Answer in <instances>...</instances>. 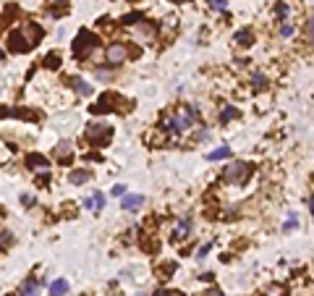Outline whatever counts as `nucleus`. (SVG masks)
I'll list each match as a JSON object with an SVG mask.
<instances>
[{"label": "nucleus", "mask_w": 314, "mask_h": 296, "mask_svg": "<svg viewBox=\"0 0 314 296\" xmlns=\"http://www.w3.org/2000/svg\"><path fill=\"white\" fill-rule=\"evenodd\" d=\"M102 204H105V197L99 192H95V197H87V199H84V207L92 210V212H99V210H102Z\"/></svg>", "instance_id": "nucleus-8"}, {"label": "nucleus", "mask_w": 314, "mask_h": 296, "mask_svg": "<svg viewBox=\"0 0 314 296\" xmlns=\"http://www.w3.org/2000/svg\"><path fill=\"white\" fill-rule=\"evenodd\" d=\"M8 113H11V110H5V108H0V118H3V116H8Z\"/></svg>", "instance_id": "nucleus-28"}, {"label": "nucleus", "mask_w": 314, "mask_h": 296, "mask_svg": "<svg viewBox=\"0 0 314 296\" xmlns=\"http://www.w3.org/2000/svg\"><path fill=\"white\" fill-rule=\"evenodd\" d=\"M0 60H3V50H0Z\"/></svg>", "instance_id": "nucleus-32"}, {"label": "nucleus", "mask_w": 314, "mask_h": 296, "mask_svg": "<svg viewBox=\"0 0 314 296\" xmlns=\"http://www.w3.org/2000/svg\"><path fill=\"white\" fill-rule=\"evenodd\" d=\"M26 163H29V165H37L40 171H48V168H50V163L45 160L42 155H29V157H26Z\"/></svg>", "instance_id": "nucleus-13"}, {"label": "nucleus", "mask_w": 314, "mask_h": 296, "mask_svg": "<svg viewBox=\"0 0 314 296\" xmlns=\"http://www.w3.org/2000/svg\"><path fill=\"white\" fill-rule=\"evenodd\" d=\"M66 294H68V280L58 278L50 283V296H66Z\"/></svg>", "instance_id": "nucleus-9"}, {"label": "nucleus", "mask_w": 314, "mask_h": 296, "mask_svg": "<svg viewBox=\"0 0 314 296\" xmlns=\"http://www.w3.org/2000/svg\"><path fill=\"white\" fill-rule=\"evenodd\" d=\"M52 3H68V0H52Z\"/></svg>", "instance_id": "nucleus-30"}, {"label": "nucleus", "mask_w": 314, "mask_h": 296, "mask_svg": "<svg viewBox=\"0 0 314 296\" xmlns=\"http://www.w3.org/2000/svg\"><path fill=\"white\" fill-rule=\"evenodd\" d=\"M95 48H97V37L92 32H87V29H81L79 37H76V42H73V55L79 60H84Z\"/></svg>", "instance_id": "nucleus-1"}, {"label": "nucleus", "mask_w": 314, "mask_h": 296, "mask_svg": "<svg viewBox=\"0 0 314 296\" xmlns=\"http://www.w3.org/2000/svg\"><path fill=\"white\" fill-rule=\"evenodd\" d=\"M123 194H126V186H121V184L113 186V197H123Z\"/></svg>", "instance_id": "nucleus-24"}, {"label": "nucleus", "mask_w": 314, "mask_h": 296, "mask_svg": "<svg viewBox=\"0 0 314 296\" xmlns=\"http://www.w3.org/2000/svg\"><path fill=\"white\" fill-rule=\"evenodd\" d=\"M275 13H278V19H286L288 16V5L286 3H278V5H275Z\"/></svg>", "instance_id": "nucleus-20"}, {"label": "nucleus", "mask_w": 314, "mask_h": 296, "mask_svg": "<svg viewBox=\"0 0 314 296\" xmlns=\"http://www.w3.org/2000/svg\"><path fill=\"white\" fill-rule=\"evenodd\" d=\"M45 66H48V68H58L60 66V55H58V52H50V55L45 58Z\"/></svg>", "instance_id": "nucleus-18"}, {"label": "nucleus", "mask_w": 314, "mask_h": 296, "mask_svg": "<svg viewBox=\"0 0 314 296\" xmlns=\"http://www.w3.org/2000/svg\"><path fill=\"white\" fill-rule=\"evenodd\" d=\"M228 155H231V149H228V147H220V149H212L207 157H210V160H223V157H228Z\"/></svg>", "instance_id": "nucleus-14"}, {"label": "nucleus", "mask_w": 314, "mask_h": 296, "mask_svg": "<svg viewBox=\"0 0 314 296\" xmlns=\"http://www.w3.org/2000/svg\"><path fill=\"white\" fill-rule=\"evenodd\" d=\"M189 236V220H178V223H175V228H173V239L175 241H183Z\"/></svg>", "instance_id": "nucleus-10"}, {"label": "nucleus", "mask_w": 314, "mask_h": 296, "mask_svg": "<svg viewBox=\"0 0 314 296\" xmlns=\"http://www.w3.org/2000/svg\"><path fill=\"white\" fill-rule=\"evenodd\" d=\"M251 176V165L249 163H233L231 168H225V181L228 184H243Z\"/></svg>", "instance_id": "nucleus-2"}, {"label": "nucleus", "mask_w": 314, "mask_h": 296, "mask_svg": "<svg viewBox=\"0 0 314 296\" xmlns=\"http://www.w3.org/2000/svg\"><path fill=\"white\" fill-rule=\"evenodd\" d=\"M21 296H40V283L37 280H26L21 288Z\"/></svg>", "instance_id": "nucleus-12"}, {"label": "nucleus", "mask_w": 314, "mask_h": 296, "mask_svg": "<svg viewBox=\"0 0 314 296\" xmlns=\"http://www.w3.org/2000/svg\"><path fill=\"white\" fill-rule=\"evenodd\" d=\"M105 58H108L110 66H118V63H123V60L128 58V48L123 42H113L110 48L105 50Z\"/></svg>", "instance_id": "nucleus-4"}, {"label": "nucleus", "mask_w": 314, "mask_h": 296, "mask_svg": "<svg viewBox=\"0 0 314 296\" xmlns=\"http://www.w3.org/2000/svg\"><path fill=\"white\" fill-rule=\"evenodd\" d=\"M210 249H212V244H204L202 249H199V257H207V252H210Z\"/></svg>", "instance_id": "nucleus-26"}, {"label": "nucleus", "mask_w": 314, "mask_h": 296, "mask_svg": "<svg viewBox=\"0 0 314 296\" xmlns=\"http://www.w3.org/2000/svg\"><path fill=\"white\" fill-rule=\"evenodd\" d=\"M280 291H283L280 286H272V288H270V296H280Z\"/></svg>", "instance_id": "nucleus-27"}, {"label": "nucleus", "mask_w": 314, "mask_h": 296, "mask_svg": "<svg viewBox=\"0 0 314 296\" xmlns=\"http://www.w3.org/2000/svg\"><path fill=\"white\" fill-rule=\"evenodd\" d=\"M251 40H254V37H251L249 29H243V32L236 34V42H241V45H251Z\"/></svg>", "instance_id": "nucleus-17"}, {"label": "nucleus", "mask_w": 314, "mask_h": 296, "mask_svg": "<svg viewBox=\"0 0 314 296\" xmlns=\"http://www.w3.org/2000/svg\"><path fill=\"white\" fill-rule=\"evenodd\" d=\"M87 134H89V139L95 142V144H105L110 139V134H113V128L108 123H92L87 128Z\"/></svg>", "instance_id": "nucleus-5"}, {"label": "nucleus", "mask_w": 314, "mask_h": 296, "mask_svg": "<svg viewBox=\"0 0 314 296\" xmlns=\"http://www.w3.org/2000/svg\"><path fill=\"white\" fill-rule=\"evenodd\" d=\"M71 84L76 87V92H79L81 97H89V95H92V87H89L84 79H79V76H76V79H71Z\"/></svg>", "instance_id": "nucleus-11"}, {"label": "nucleus", "mask_w": 314, "mask_h": 296, "mask_svg": "<svg viewBox=\"0 0 314 296\" xmlns=\"http://www.w3.org/2000/svg\"><path fill=\"white\" fill-rule=\"evenodd\" d=\"M173 3H186V0H173Z\"/></svg>", "instance_id": "nucleus-31"}, {"label": "nucleus", "mask_w": 314, "mask_h": 296, "mask_svg": "<svg viewBox=\"0 0 314 296\" xmlns=\"http://www.w3.org/2000/svg\"><path fill=\"white\" fill-rule=\"evenodd\" d=\"M142 204H144V197H142V194H123V210L136 212Z\"/></svg>", "instance_id": "nucleus-7"}, {"label": "nucleus", "mask_w": 314, "mask_h": 296, "mask_svg": "<svg viewBox=\"0 0 314 296\" xmlns=\"http://www.w3.org/2000/svg\"><path fill=\"white\" fill-rule=\"evenodd\" d=\"M210 5H212L215 11H225V8H228V0H210Z\"/></svg>", "instance_id": "nucleus-22"}, {"label": "nucleus", "mask_w": 314, "mask_h": 296, "mask_svg": "<svg viewBox=\"0 0 314 296\" xmlns=\"http://www.w3.org/2000/svg\"><path fill=\"white\" fill-rule=\"evenodd\" d=\"M87 178H89V171H76V173H71V184H84Z\"/></svg>", "instance_id": "nucleus-16"}, {"label": "nucleus", "mask_w": 314, "mask_h": 296, "mask_svg": "<svg viewBox=\"0 0 314 296\" xmlns=\"http://www.w3.org/2000/svg\"><path fill=\"white\" fill-rule=\"evenodd\" d=\"M280 32H283V37H290V34H293V26H290V24H286V26L280 29Z\"/></svg>", "instance_id": "nucleus-25"}, {"label": "nucleus", "mask_w": 314, "mask_h": 296, "mask_svg": "<svg viewBox=\"0 0 314 296\" xmlns=\"http://www.w3.org/2000/svg\"><path fill=\"white\" fill-rule=\"evenodd\" d=\"M71 149H73L71 142H60V144H58V157H63V160H66V157L71 155Z\"/></svg>", "instance_id": "nucleus-15"}, {"label": "nucleus", "mask_w": 314, "mask_h": 296, "mask_svg": "<svg viewBox=\"0 0 314 296\" xmlns=\"http://www.w3.org/2000/svg\"><path fill=\"white\" fill-rule=\"evenodd\" d=\"M251 84H254V89H265L267 79H265V76H259V74H254V79H251Z\"/></svg>", "instance_id": "nucleus-19"}, {"label": "nucleus", "mask_w": 314, "mask_h": 296, "mask_svg": "<svg viewBox=\"0 0 314 296\" xmlns=\"http://www.w3.org/2000/svg\"><path fill=\"white\" fill-rule=\"evenodd\" d=\"M155 296H170V294H168V291H157Z\"/></svg>", "instance_id": "nucleus-29"}, {"label": "nucleus", "mask_w": 314, "mask_h": 296, "mask_svg": "<svg viewBox=\"0 0 314 296\" xmlns=\"http://www.w3.org/2000/svg\"><path fill=\"white\" fill-rule=\"evenodd\" d=\"M231 118H236V108H225V110H223V116H220V121L225 123V121H231Z\"/></svg>", "instance_id": "nucleus-23"}, {"label": "nucleus", "mask_w": 314, "mask_h": 296, "mask_svg": "<svg viewBox=\"0 0 314 296\" xmlns=\"http://www.w3.org/2000/svg\"><path fill=\"white\" fill-rule=\"evenodd\" d=\"M144 16L142 13H128V16H123V24H136V21H142Z\"/></svg>", "instance_id": "nucleus-21"}, {"label": "nucleus", "mask_w": 314, "mask_h": 296, "mask_svg": "<svg viewBox=\"0 0 314 296\" xmlns=\"http://www.w3.org/2000/svg\"><path fill=\"white\" fill-rule=\"evenodd\" d=\"M196 108H183V110H178V116L175 118H170V123H173V131H186V128H191L194 126V121H196Z\"/></svg>", "instance_id": "nucleus-3"}, {"label": "nucleus", "mask_w": 314, "mask_h": 296, "mask_svg": "<svg viewBox=\"0 0 314 296\" xmlns=\"http://www.w3.org/2000/svg\"><path fill=\"white\" fill-rule=\"evenodd\" d=\"M8 48H11L13 52H26V50H32V45L24 40V34H21V32H11V37H8Z\"/></svg>", "instance_id": "nucleus-6"}]
</instances>
